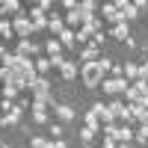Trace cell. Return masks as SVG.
I'll use <instances>...</instances> for the list:
<instances>
[{
    "mask_svg": "<svg viewBox=\"0 0 148 148\" xmlns=\"http://www.w3.org/2000/svg\"><path fill=\"white\" fill-rule=\"evenodd\" d=\"M101 18H107L110 24H127L125 18H121V12L116 9V3H104L101 6Z\"/></svg>",
    "mask_w": 148,
    "mask_h": 148,
    "instance_id": "cell-8",
    "label": "cell"
},
{
    "mask_svg": "<svg viewBox=\"0 0 148 148\" xmlns=\"http://www.w3.org/2000/svg\"><path fill=\"white\" fill-rule=\"evenodd\" d=\"M86 30H89L92 36H98V33H104V27H101V21H98V18H92L89 24H86Z\"/></svg>",
    "mask_w": 148,
    "mask_h": 148,
    "instance_id": "cell-28",
    "label": "cell"
},
{
    "mask_svg": "<svg viewBox=\"0 0 148 148\" xmlns=\"http://www.w3.org/2000/svg\"><path fill=\"white\" fill-rule=\"evenodd\" d=\"M30 24H33V30H36V33H39V30H47V18H45V9L33 6V9H30Z\"/></svg>",
    "mask_w": 148,
    "mask_h": 148,
    "instance_id": "cell-9",
    "label": "cell"
},
{
    "mask_svg": "<svg viewBox=\"0 0 148 148\" xmlns=\"http://www.w3.org/2000/svg\"><path fill=\"white\" fill-rule=\"evenodd\" d=\"M0 77H3V68H0Z\"/></svg>",
    "mask_w": 148,
    "mask_h": 148,
    "instance_id": "cell-39",
    "label": "cell"
},
{
    "mask_svg": "<svg viewBox=\"0 0 148 148\" xmlns=\"http://www.w3.org/2000/svg\"><path fill=\"white\" fill-rule=\"evenodd\" d=\"M101 148H119V142H116L113 136H104V145H101Z\"/></svg>",
    "mask_w": 148,
    "mask_h": 148,
    "instance_id": "cell-34",
    "label": "cell"
},
{
    "mask_svg": "<svg viewBox=\"0 0 148 148\" xmlns=\"http://www.w3.org/2000/svg\"><path fill=\"white\" fill-rule=\"evenodd\" d=\"M47 30H51L53 39H56V36L65 30V18H62V15H51V18H47Z\"/></svg>",
    "mask_w": 148,
    "mask_h": 148,
    "instance_id": "cell-13",
    "label": "cell"
},
{
    "mask_svg": "<svg viewBox=\"0 0 148 148\" xmlns=\"http://www.w3.org/2000/svg\"><path fill=\"white\" fill-rule=\"evenodd\" d=\"M98 65H101V71H104V74H107L110 68H113V62H110V59H104V56H101V59H98Z\"/></svg>",
    "mask_w": 148,
    "mask_h": 148,
    "instance_id": "cell-33",
    "label": "cell"
},
{
    "mask_svg": "<svg viewBox=\"0 0 148 148\" xmlns=\"http://www.w3.org/2000/svg\"><path fill=\"white\" fill-rule=\"evenodd\" d=\"M30 148H51V142H47L45 136H33L30 139Z\"/></svg>",
    "mask_w": 148,
    "mask_h": 148,
    "instance_id": "cell-29",
    "label": "cell"
},
{
    "mask_svg": "<svg viewBox=\"0 0 148 148\" xmlns=\"http://www.w3.org/2000/svg\"><path fill=\"white\" fill-rule=\"evenodd\" d=\"M83 121H86V127H92V130H101V121H98V116L92 113V110L83 116Z\"/></svg>",
    "mask_w": 148,
    "mask_h": 148,
    "instance_id": "cell-25",
    "label": "cell"
},
{
    "mask_svg": "<svg viewBox=\"0 0 148 148\" xmlns=\"http://www.w3.org/2000/svg\"><path fill=\"white\" fill-rule=\"evenodd\" d=\"M36 71H39V77H45V74L51 71V56L47 59H36Z\"/></svg>",
    "mask_w": 148,
    "mask_h": 148,
    "instance_id": "cell-26",
    "label": "cell"
},
{
    "mask_svg": "<svg viewBox=\"0 0 148 148\" xmlns=\"http://www.w3.org/2000/svg\"><path fill=\"white\" fill-rule=\"evenodd\" d=\"M45 51L51 53V59L53 56H62V45H59V39H47L45 42Z\"/></svg>",
    "mask_w": 148,
    "mask_h": 148,
    "instance_id": "cell-18",
    "label": "cell"
},
{
    "mask_svg": "<svg viewBox=\"0 0 148 148\" xmlns=\"http://www.w3.org/2000/svg\"><path fill=\"white\" fill-rule=\"evenodd\" d=\"M116 9L121 12V18H125V21H133V18L139 15V9L133 6V3H127V0H119V3H116Z\"/></svg>",
    "mask_w": 148,
    "mask_h": 148,
    "instance_id": "cell-11",
    "label": "cell"
},
{
    "mask_svg": "<svg viewBox=\"0 0 148 148\" xmlns=\"http://www.w3.org/2000/svg\"><path fill=\"white\" fill-rule=\"evenodd\" d=\"M0 36H6V39H12V36H15V30H12V21H0Z\"/></svg>",
    "mask_w": 148,
    "mask_h": 148,
    "instance_id": "cell-27",
    "label": "cell"
},
{
    "mask_svg": "<svg viewBox=\"0 0 148 148\" xmlns=\"http://www.w3.org/2000/svg\"><path fill=\"white\" fill-rule=\"evenodd\" d=\"M89 110H92V113L98 116V121H101L104 127H107V125H116V110L110 107V104H101V101H95Z\"/></svg>",
    "mask_w": 148,
    "mask_h": 148,
    "instance_id": "cell-3",
    "label": "cell"
},
{
    "mask_svg": "<svg viewBox=\"0 0 148 148\" xmlns=\"http://www.w3.org/2000/svg\"><path fill=\"white\" fill-rule=\"evenodd\" d=\"M59 74H62V80H74L77 77V62H68L65 59V65L59 68Z\"/></svg>",
    "mask_w": 148,
    "mask_h": 148,
    "instance_id": "cell-19",
    "label": "cell"
},
{
    "mask_svg": "<svg viewBox=\"0 0 148 148\" xmlns=\"http://www.w3.org/2000/svg\"><path fill=\"white\" fill-rule=\"evenodd\" d=\"M56 39H59V45H62V47H77V33H74V30H68V27L59 33Z\"/></svg>",
    "mask_w": 148,
    "mask_h": 148,
    "instance_id": "cell-14",
    "label": "cell"
},
{
    "mask_svg": "<svg viewBox=\"0 0 148 148\" xmlns=\"http://www.w3.org/2000/svg\"><path fill=\"white\" fill-rule=\"evenodd\" d=\"M133 139H136L139 145H148V125H139L136 130H133Z\"/></svg>",
    "mask_w": 148,
    "mask_h": 148,
    "instance_id": "cell-22",
    "label": "cell"
},
{
    "mask_svg": "<svg viewBox=\"0 0 148 148\" xmlns=\"http://www.w3.org/2000/svg\"><path fill=\"white\" fill-rule=\"evenodd\" d=\"M145 95H148V83H145V80H136V83L125 92V101H127V104H136L139 98H145Z\"/></svg>",
    "mask_w": 148,
    "mask_h": 148,
    "instance_id": "cell-6",
    "label": "cell"
},
{
    "mask_svg": "<svg viewBox=\"0 0 148 148\" xmlns=\"http://www.w3.org/2000/svg\"><path fill=\"white\" fill-rule=\"evenodd\" d=\"M53 113L62 119V121H71V119H77V113H74V107H68V104H56L53 107Z\"/></svg>",
    "mask_w": 148,
    "mask_h": 148,
    "instance_id": "cell-15",
    "label": "cell"
},
{
    "mask_svg": "<svg viewBox=\"0 0 148 148\" xmlns=\"http://www.w3.org/2000/svg\"><path fill=\"white\" fill-rule=\"evenodd\" d=\"M119 148H130V145H119Z\"/></svg>",
    "mask_w": 148,
    "mask_h": 148,
    "instance_id": "cell-38",
    "label": "cell"
},
{
    "mask_svg": "<svg viewBox=\"0 0 148 148\" xmlns=\"http://www.w3.org/2000/svg\"><path fill=\"white\" fill-rule=\"evenodd\" d=\"M101 89H104L107 95H125V92L130 89V83H127L125 77H104Z\"/></svg>",
    "mask_w": 148,
    "mask_h": 148,
    "instance_id": "cell-4",
    "label": "cell"
},
{
    "mask_svg": "<svg viewBox=\"0 0 148 148\" xmlns=\"http://www.w3.org/2000/svg\"><path fill=\"white\" fill-rule=\"evenodd\" d=\"M62 130H65L62 125H51V133H53V139H62Z\"/></svg>",
    "mask_w": 148,
    "mask_h": 148,
    "instance_id": "cell-32",
    "label": "cell"
},
{
    "mask_svg": "<svg viewBox=\"0 0 148 148\" xmlns=\"http://www.w3.org/2000/svg\"><path fill=\"white\" fill-rule=\"evenodd\" d=\"M125 80L127 83H136L139 80V65L136 62H125Z\"/></svg>",
    "mask_w": 148,
    "mask_h": 148,
    "instance_id": "cell-17",
    "label": "cell"
},
{
    "mask_svg": "<svg viewBox=\"0 0 148 148\" xmlns=\"http://www.w3.org/2000/svg\"><path fill=\"white\" fill-rule=\"evenodd\" d=\"M65 27H68V30H74V27H77V30H83V27H86V15L80 12V6L74 9V12H68V15H65Z\"/></svg>",
    "mask_w": 148,
    "mask_h": 148,
    "instance_id": "cell-10",
    "label": "cell"
},
{
    "mask_svg": "<svg viewBox=\"0 0 148 148\" xmlns=\"http://www.w3.org/2000/svg\"><path fill=\"white\" fill-rule=\"evenodd\" d=\"M51 148H68V145H65L62 139H53V142H51Z\"/></svg>",
    "mask_w": 148,
    "mask_h": 148,
    "instance_id": "cell-36",
    "label": "cell"
},
{
    "mask_svg": "<svg viewBox=\"0 0 148 148\" xmlns=\"http://www.w3.org/2000/svg\"><path fill=\"white\" fill-rule=\"evenodd\" d=\"M130 110H133V121L148 125V107H130Z\"/></svg>",
    "mask_w": 148,
    "mask_h": 148,
    "instance_id": "cell-21",
    "label": "cell"
},
{
    "mask_svg": "<svg viewBox=\"0 0 148 148\" xmlns=\"http://www.w3.org/2000/svg\"><path fill=\"white\" fill-rule=\"evenodd\" d=\"M110 36H113V39H119V42H127V39H130V27H127V24H116Z\"/></svg>",
    "mask_w": 148,
    "mask_h": 148,
    "instance_id": "cell-16",
    "label": "cell"
},
{
    "mask_svg": "<svg viewBox=\"0 0 148 148\" xmlns=\"http://www.w3.org/2000/svg\"><path fill=\"white\" fill-rule=\"evenodd\" d=\"M98 53H101V47H95V45L89 42V45H86L83 51H80V59H83V65H86V62H98Z\"/></svg>",
    "mask_w": 148,
    "mask_h": 148,
    "instance_id": "cell-12",
    "label": "cell"
},
{
    "mask_svg": "<svg viewBox=\"0 0 148 148\" xmlns=\"http://www.w3.org/2000/svg\"><path fill=\"white\" fill-rule=\"evenodd\" d=\"M0 9H3V12H12V15H21V3H18V0H3Z\"/></svg>",
    "mask_w": 148,
    "mask_h": 148,
    "instance_id": "cell-23",
    "label": "cell"
},
{
    "mask_svg": "<svg viewBox=\"0 0 148 148\" xmlns=\"http://www.w3.org/2000/svg\"><path fill=\"white\" fill-rule=\"evenodd\" d=\"M12 30H15L18 39H30V36L36 33L33 24H30V15H24V12H21V15H15V21H12Z\"/></svg>",
    "mask_w": 148,
    "mask_h": 148,
    "instance_id": "cell-5",
    "label": "cell"
},
{
    "mask_svg": "<svg viewBox=\"0 0 148 148\" xmlns=\"http://www.w3.org/2000/svg\"><path fill=\"white\" fill-rule=\"evenodd\" d=\"M98 133H101V130H92V127L83 125V130H80V142H83V145H92V139L98 136Z\"/></svg>",
    "mask_w": 148,
    "mask_h": 148,
    "instance_id": "cell-20",
    "label": "cell"
},
{
    "mask_svg": "<svg viewBox=\"0 0 148 148\" xmlns=\"http://www.w3.org/2000/svg\"><path fill=\"white\" fill-rule=\"evenodd\" d=\"M80 80H83L86 89H98V86L104 83V71H101V65H98V62H86V65H80Z\"/></svg>",
    "mask_w": 148,
    "mask_h": 148,
    "instance_id": "cell-1",
    "label": "cell"
},
{
    "mask_svg": "<svg viewBox=\"0 0 148 148\" xmlns=\"http://www.w3.org/2000/svg\"><path fill=\"white\" fill-rule=\"evenodd\" d=\"M18 86H12V83H3V101H15V98H18Z\"/></svg>",
    "mask_w": 148,
    "mask_h": 148,
    "instance_id": "cell-24",
    "label": "cell"
},
{
    "mask_svg": "<svg viewBox=\"0 0 148 148\" xmlns=\"http://www.w3.org/2000/svg\"><path fill=\"white\" fill-rule=\"evenodd\" d=\"M39 51H42L39 42H33V39H21L15 53H18V56H39Z\"/></svg>",
    "mask_w": 148,
    "mask_h": 148,
    "instance_id": "cell-7",
    "label": "cell"
},
{
    "mask_svg": "<svg viewBox=\"0 0 148 148\" xmlns=\"http://www.w3.org/2000/svg\"><path fill=\"white\" fill-rule=\"evenodd\" d=\"M0 15H3V9H0Z\"/></svg>",
    "mask_w": 148,
    "mask_h": 148,
    "instance_id": "cell-41",
    "label": "cell"
},
{
    "mask_svg": "<svg viewBox=\"0 0 148 148\" xmlns=\"http://www.w3.org/2000/svg\"><path fill=\"white\" fill-rule=\"evenodd\" d=\"M83 148H92V145H83Z\"/></svg>",
    "mask_w": 148,
    "mask_h": 148,
    "instance_id": "cell-40",
    "label": "cell"
},
{
    "mask_svg": "<svg viewBox=\"0 0 148 148\" xmlns=\"http://www.w3.org/2000/svg\"><path fill=\"white\" fill-rule=\"evenodd\" d=\"M33 121L36 125H47V113L45 110H33Z\"/></svg>",
    "mask_w": 148,
    "mask_h": 148,
    "instance_id": "cell-30",
    "label": "cell"
},
{
    "mask_svg": "<svg viewBox=\"0 0 148 148\" xmlns=\"http://www.w3.org/2000/svg\"><path fill=\"white\" fill-rule=\"evenodd\" d=\"M0 148H12V145H6V142H3V145H0Z\"/></svg>",
    "mask_w": 148,
    "mask_h": 148,
    "instance_id": "cell-37",
    "label": "cell"
},
{
    "mask_svg": "<svg viewBox=\"0 0 148 148\" xmlns=\"http://www.w3.org/2000/svg\"><path fill=\"white\" fill-rule=\"evenodd\" d=\"M101 133L104 136H113L119 145H127L133 139V127L130 125H107V127H101Z\"/></svg>",
    "mask_w": 148,
    "mask_h": 148,
    "instance_id": "cell-2",
    "label": "cell"
},
{
    "mask_svg": "<svg viewBox=\"0 0 148 148\" xmlns=\"http://www.w3.org/2000/svg\"><path fill=\"white\" fill-rule=\"evenodd\" d=\"M74 33H77V45H86V42L92 39V33L86 30V27H83V30H74Z\"/></svg>",
    "mask_w": 148,
    "mask_h": 148,
    "instance_id": "cell-31",
    "label": "cell"
},
{
    "mask_svg": "<svg viewBox=\"0 0 148 148\" xmlns=\"http://www.w3.org/2000/svg\"><path fill=\"white\" fill-rule=\"evenodd\" d=\"M36 6H39V9H45V12H47V9H51L53 3H51V0H39V3H36Z\"/></svg>",
    "mask_w": 148,
    "mask_h": 148,
    "instance_id": "cell-35",
    "label": "cell"
}]
</instances>
